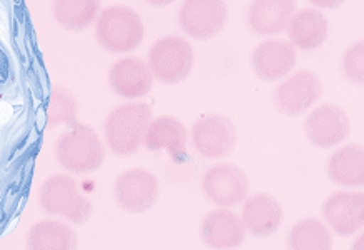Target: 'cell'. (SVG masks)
Instances as JSON below:
<instances>
[{"label": "cell", "mask_w": 364, "mask_h": 250, "mask_svg": "<svg viewBox=\"0 0 364 250\" xmlns=\"http://www.w3.org/2000/svg\"><path fill=\"white\" fill-rule=\"evenodd\" d=\"M151 122V109L144 102H132L117 107L105 120V139L118 155H132L145 144Z\"/></svg>", "instance_id": "1"}, {"label": "cell", "mask_w": 364, "mask_h": 250, "mask_svg": "<svg viewBox=\"0 0 364 250\" xmlns=\"http://www.w3.org/2000/svg\"><path fill=\"white\" fill-rule=\"evenodd\" d=\"M95 36L98 43L108 52H132L144 41V22L134 9L112 6L98 17Z\"/></svg>", "instance_id": "2"}, {"label": "cell", "mask_w": 364, "mask_h": 250, "mask_svg": "<svg viewBox=\"0 0 364 250\" xmlns=\"http://www.w3.org/2000/svg\"><path fill=\"white\" fill-rule=\"evenodd\" d=\"M55 154L62 167L72 174H88L103 162V147L98 135L87 125H75L55 144Z\"/></svg>", "instance_id": "3"}, {"label": "cell", "mask_w": 364, "mask_h": 250, "mask_svg": "<svg viewBox=\"0 0 364 250\" xmlns=\"http://www.w3.org/2000/svg\"><path fill=\"white\" fill-rule=\"evenodd\" d=\"M41 205L47 214L60 215L73 224L87 222L92 215L90 200L80 195L68 175H53L43 182Z\"/></svg>", "instance_id": "4"}, {"label": "cell", "mask_w": 364, "mask_h": 250, "mask_svg": "<svg viewBox=\"0 0 364 250\" xmlns=\"http://www.w3.org/2000/svg\"><path fill=\"white\" fill-rule=\"evenodd\" d=\"M193 48L181 37H164L155 42L149 53L151 73L164 83H178L193 68Z\"/></svg>", "instance_id": "5"}, {"label": "cell", "mask_w": 364, "mask_h": 250, "mask_svg": "<svg viewBox=\"0 0 364 250\" xmlns=\"http://www.w3.org/2000/svg\"><path fill=\"white\" fill-rule=\"evenodd\" d=\"M250 180L247 174L233 164L211 167L203 177V192L211 202L221 207H233L247 200Z\"/></svg>", "instance_id": "6"}, {"label": "cell", "mask_w": 364, "mask_h": 250, "mask_svg": "<svg viewBox=\"0 0 364 250\" xmlns=\"http://www.w3.org/2000/svg\"><path fill=\"white\" fill-rule=\"evenodd\" d=\"M323 94V83L311 71H299L279 83L273 100L279 112L287 115H299L309 109Z\"/></svg>", "instance_id": "7"}, {"label": "cell", "mask_w": 364, "mask_h": 250, "mask_svg": "<svg viewBox=\"0 0 364 250\" xmlns=\"http://www.w3.org/2000/svg\"><path fill=\"white\" fill-rule=\"evenodd\" d=\"M195 149L208 159L230 155L236 147V129L223 115H206L195 122L191 130Z\"/></svg>", "instance_id": "8"}, {"label": "cell", "mask_w": 364, "mask_h": 250, "mask_svg": "<svg viewBox=\"0 0 364 250\" xmlns=\"http://www.w3.org/2000/svg\"><path fill=\"white\" fill-rule=\"evenodd\" d=\"M226 22L225 0H185L180 11V26L190 37L210 38Z\"/></svg>", "instance_id": "9"}, {"label": "cell", "mask_w": 364, "mask_h": 250, "mask_svg": "<svg viewBox=\"0 0 364 250\" xmlns=\"http://www.w3.org/2000/svg\"><path fill=\"white\" fill-rule=\"evenodd\" d=\"M115 197L120 207L132 214L146 212L159 199V180L146 170H129L117 179Z\"/></svg>", "instance_id": "10"}, {"label": "cell", "mask_w": 364, "mask_h": 250, "mask_svg": "<svg viewBox=\"0 0 364 250\" xmlns=\"http://www.w3.org/2000/svg\"><path fill=\"white\" fill-rule=\"evenodd\" d=\"M308 139L316 147H334L346 139L351 124L341 107L333 104H324L311 112V115L304 124Z\"/></svg>", "instance_id": "11"}, {"label": "cell", "mask_w": 364, "mask_h": 250, "mask_svg": "<svg viewBox=\"0 0 364 250\" xmlns=\"http://www.w3.org/2000/svg\"><path fill=\"white\" fill-rule=\"evenodd\" d=\"M112 89L125 99L145 97L154 87V73L149 63L139 57H125L113 63L108 73Z\"/></svg>", "instance_id": "12"}, {"label": "cell", "mask_w": 364, "mask_h": 250, "mask_svg": "<svg viewBox=\"0 0 364 250\" xmlns=\"http://www.w3.org/2000/svg\"><path fill=\"white\" fill-rule=\"evenodd\" d=\"M329 227L348 237L364 227V194L336 192L326 200L323 207Z\"/></svg>", "instance_id": "13"}, {"label": "cell", "mask_w": 364, "mask_h": 250, "mask_svg": "<svg viewBox=\"0 0 364 250\" xmlns=\"http://www.w3.org/2000/svg\"><path fill=\"white\" fill-rule=\"evenodd\" d=\"M247 234L243 219L226 209L213 210L201 225V237L211 249H235L241 245Z\"/></svg>", "instance_id": "14"}, {"label": "cell", "mask_w": 364, "mask_h": 250, "mask_svg": "<svg viewBox=\"0 0 364 250\" xmlns=\"http://www.w3.org/2000/svg\"><path fill=\"white\" fill-rule=\"evenodd\" d=\"M296 62V51L291 42L267 41L253 53V68L262 80H278L287 75Z\"/></svg>", "instance_id": "15"}, {"label": "cell", "mask_w": 364, "mask_h": 250, "mask_svg": "<svg viewBox=\"0 0 364 250\" xmlns=\"http://www.w3.org/2000/svg\"><path fill=\"white\" fill-rule=\"evenodd\" d=\"M241 219L248 232L255 237H268L282 225L283 209L272 195L255 194L245 202Z\"/></svg>", "instance_id": "16"}, {"label": "cell", "mask_w": 364, "mask_h": 250, "mask_svg": "<svg viewBox=\"0 0 364 250\" xmlns=\"http://www.w3.org/2000/svg\"><path fill=\"white\" fill-rule=\"evenodd\" d=\"M294 16V0H255L250 7L248 22L259 36L279 33Z\"/></svg>", "instance_id": "17"}, {"label": "cell", "mask_w": 364, "mask_h": 250, "mask_svg": "<svg viewBox=\"0 0 364 250\" xmlns=\"http://www.w3.org/2000/svg\"><path fill=\"white\" fill-rule=\"evenodd\" d=\"M186 129L173 117H159L150 122L145 135V147L151 152L166 150L173 162H181L186 152Z\"/></svg>", "instance_id": "18"}, {"label": "cell", "mask_w": 364, "mask_h": 250, "mask_svg": "<svg viewBox=\"0 0 364 250\" xmlns=\"http://www.w3.org/2000/svg\"><path fill=\"white\" fill-rule=\"evenodd\" d=\"M333 182L346 187H364V147L351 144L334 152L328 164Z\"/></svg>", "instance_id": "19"}, {"label": "cell", "mask_w": 364, "mask_h": 250, "mask_svg": "<svg viewBox=\"0 0 364 250\" xmlns=\"http://www.w3.org/2000/svg\"><path fill=\"white\" fill-rule=\"evenodd\" d=\"M288 36L293 46L311 51L321 46L328 36V22L323 14L311 9L294 14L288 26Z\"/></svg>", "instance_id": "20"}, {"label": "cell", "mask_w": 364, "mask_h": 250, "mask_svg": "<svg viewBox=\"0 0 364 250\" xmlns=\"http://www.w3.org/2000/svg\"><path fill=\"white\" fill-rule=\"evenodd\" d=\"M77 247V234L67 224L43 220L28 234V249L33 250H70Z\"/></svg>", "instance_id": "21"}, {"label": "cell", "mask_w": 364, "mask_h": 250, "mask_svg": "<svg viewBox=\"0 0 364 250\" xmlns=\"http://www.w3.org/2000/svg\"><path fill=\"white\" fill-rule=\"evenodd\" d=\"M100 0H55L53 16L68 31H83L95 21Z\"/></svg>", "instance_id": "22"}, {"label": "cell", "mask_w": 364, "mask_h": 250, "mask_svg": "<svg viewBox=\"0 0 364 250\" xmlns=\"http://www.w3.org/2000/svg\"><path fill=\"white\" fill-rule=\"evenodd\" d=\"M289 247L294 250H324L333 247L329 230L316 219H304L289 234Z\"/></svg>", "instance_id": "23"}, {"label": "cell", "mask_w": 364, "mask_h": 250, "mask_svg": "<svg viewBox=\"0 0 364 250\" xmlns=\"http://www.w3.org/2000/svg\"><path fill=\"white\" fill-rule=\"evenodd\" d=\"M77 110V102L70 92L62 89V87H55V89L50 90V95H48V104L46 110L47 125L75 127L78 125Z\"/></svg>", "instance_id": "24"}, {"label": "cell", "mask_w": 364, "mask_h": 250, "mask_svg": "<svg viewBox=\"0 0 364 250\" xmlns=\"http://www.w3.org/2000/svg\"><path fill=\"white\" fill-rule=\"evenodd\" d=\"M343 72L354 85H364V41L354 42L344 52Z\"/></svg>", "instance_id": "25"}, {"label": "cell", "mask_w": 364, "mask_h": 250, "mask_svg": "<svg viewBox=\"0 0 364 250\" xmlns=\"http://www.w3.org/2000/svg\"><path fill=\"white\" fill-rule=\"evenodd\" d=\"M344 0H311V4H314L316 7H323V9H334L338 6H341Z\"/></svg>", "instance_id": "26"}, {"label": "cell", "mask_w": 364, "mask_h": 250, "mask_svg": "<svg viewBox=\"0 0 364 250\" xmlns=\"http://www.w3.org/2000/svg\"><path fill=\"white\" fill-rule=\"evenodd\" d=\"M146 2H150L151 6H168V4L175 2V0H146Z\"/></svg>", "instance_id": "27"}, {"label": "cell", "mask_w": 364, "mask_h": 250, "mask_svg": "<svg viewBox=\"0 0 364 250\" xmlns=\"http://www.w3.org/2000/svg\"><path fill=\"white\" fill-rule=\"evenodd\" d=\"M353 249H356V250H363L364 249V234L356 240V242L353 244Z\"/></svg>", "instance_id": "28"}]
</instances>
